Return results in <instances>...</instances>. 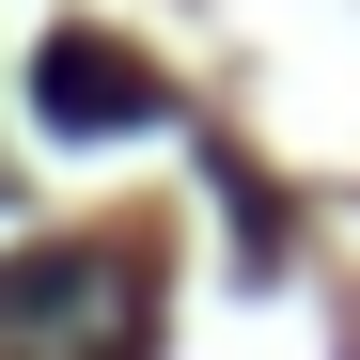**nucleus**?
Masks as SVG:
<instances>
[{"label":"nucleus","instance_id":"obj_2","mask_svg":"<svg viewBox=\"0 0 360 360\" xmlns=\"http://www.w3.org/2000/svg\"><path fill=\"white\" fill-rule=\"evenodd\" d=\"M32 110H47L63 141H110V126H157V79H141L110 32H47V47H32Z\"/></svg>","mask_w":360,"mask_h":360},{"label":"nucleus","instance_id":"obj_1","mask_svg":"<svg viewBox=\"0 0 360 360\" xmlns=\"http://www.w3.org/2000/svg\"><path fill=\"white\" fill-rule=\"evenodd\" d=\"M0 360H141V282H126V251H94V235L16 251V266H0Z\"/></svg>","mask_w":360,"mask_h":360}]
</instances>
